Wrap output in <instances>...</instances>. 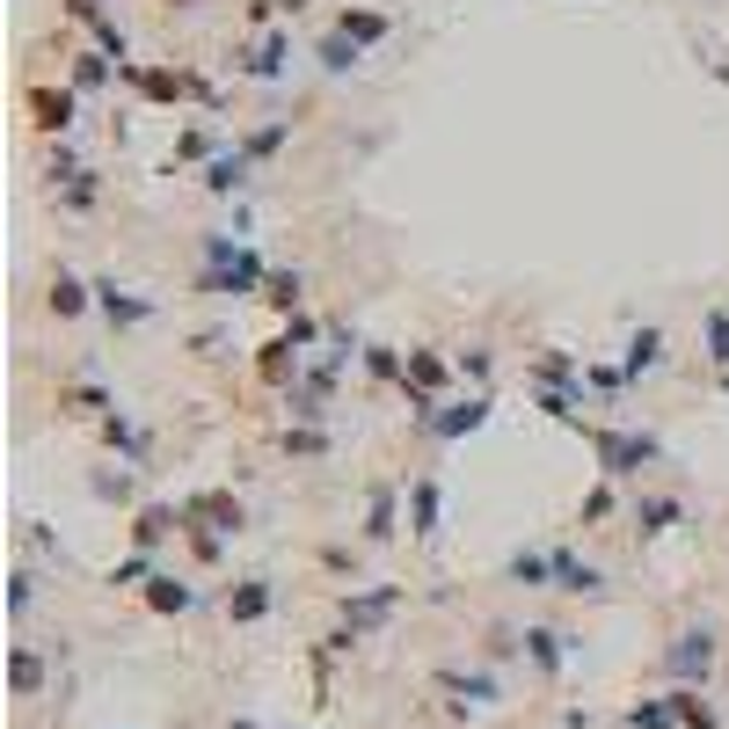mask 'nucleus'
Listing matches in <instances>:
<instances>
[{"instance_id": "obj_1", "label": "nucleus", "mask_w": 729, "mask_h": 729, "mask_svg": "<svg viewBox=\"0 0 729 729\" xmlns=\"http://www.w3.org/2000/svg\"><path fill=\"white\" fill-rule=\"evenodd\" d=\"M577 431L591 437V453H598V467H606V482H634V474H650L656 460H664V445H656L650 431H606V423H583Z\"/></svg>"}, {"instance_id": "obj_2", "label": "nucleus", "mask_w": 729, "mask_h": 729, "mask_svg": "<svg viewBox=\"0 0 729 729\" xmlns=\"http://www.w3.org/2000/svg\"><path fill=\"white\" fill-rule=\"evenodd\" d=\"M234 73H242V81H285V73H292V29H270V37H256V45L234 59Z\"/></svg>"}, {"instance_id": "obj_3", "label": "nucleus", "mask_w": 729, "mask_h": 729, "mask_svg": "<svg viewBox=\"0 0 729 729\" xmlns=\"http://www.w3.org/2000/svg\"><path fill=\"white\" fill-rule=\"evenodd\" d=\"M29 124H37V132H59V139H66L73 132V118H81V88H29Z\"/></svg>"}, {"instance_id": "obj_4", "label": "nucleus", "mask_w": 729, "mask_h": 729, "mask_svg": "<svg viewBox=\"0 0 729 729\" xmlns=\"http://www.w3.org/2000/svg\"><path fill=\"white\" fill-rule=\"evenodd\" d=\"M664 671H671V679H707V671H715V634L707 628H693V634H679V642H671V650H664Z\"/></svg>"}, {"instance_id": "obj_5", "label": "nucleus", "mask_w": 729, "mask_h": 729, "mask_svg": "<svg viewBox=\"0 0 729 729\" xmlns=\"http://www.w3.org/2000/svg\"><path fill=\"white\" fill-rule=\"evenodd\" d=\"M96 307H102V321H110V329H146V321L161 314L153 299H139V292H124L118 277H102V285H96Z\"/></svg>"}, {"instance_id": "obj_6", "label": "nucleus", "mask_w": 729, "mask_h": 729, "mask_svg": "<svg viewBox=\"0 0 729 729\" xmlns=\"http://www.w3.org/2000/svg\"><path fill=\"white\" fill-rule=\"evenodd\" d=\"M248 175H256V161L234 146V153H212V161H205V190H212V197H242Z\"/></svg>"}, {"instance_id": "obj_7", "label": "nucleus", "mask_w": 729, "mask_h": 729, "mask_svg": "<svg viewBox=\"0 0 729 729\" xmlns=\"http://www.w3.org/2000/svg\"><path fill=\"white\" fill-rule=\"evenodd\" d=\"M482 423H489V394H467V401H453V409L431 416V437H445V445H453V437L482 431Z\"/></svg>"}, {"instance_id": "obj_8", "label": "nucleus", "mask_w": 729, "mask_h": 729, "mask_svg": "<svg viewBox=\"0 0 729 729\" xmlns=\"http://www.w3.org/2000/svg\"><path fill=\"white\" fill-rule=\"evenodd\" d=\"M51 205H59V212H96V205H102V175L96 169L59 175V183H51Z\"/></svg>"}, {"instance_id": "obj_9", "label": "nucleus", "mask_w": 729, "mask_h": 729, "mask_svg": "<svg viewBox=\"0 0 729 729\" xmlns=\"http://www.w3.org/2000/svg\"><path fill=\"white\" fill-rule=\"evenodd\" d=\"M45 307H51L59 321H81L88 307H96V285H81L73 270H59V277H51V292H45Z\"/></svg>"}, {"instance_id": "obj_10", "label": "nucleus", "mask_w": 729, "mask_h": 729, "mask_svg": "<svg viewBox=\"0 0 729 729\" xmlns=\"http://www.w3.org/2000/svg\"><path fill=\"white\" fill-rule=\"evenodd\" d=\"M679 518H685V504H679V496H634V533H642V540L671 533Z\"/></svg>"}, {"instance_id": "obj_11", "label": "nucleus", "mask_w": 729, "mask_h": 729, "mask_svg": "<svg viewBox=\"0 0 729 729\" xmlns=\"http://www.w3.org/2000/svg\"><path fill=\"white\" fill-rule=\"evenodd\" d=\"M518 650L533 656V671H547V679H555L561 656H569V634H555V628H526V634H518Z\"/></svg>"}, {"instance_id": "obj_12", "label": "nucleus", "mask_w": 729, "mask_h": 729, "mask_svg": "<svg viewBox=\"0 0 729 729\" xmlns=\"http://www.w3.org/2000/svg\"><path fill=\"white\" fill-rule=\"evenodd\" d=\"M409 533L416 540H437V482H431V474H416V482H409Z\"/></svg>"}, {"instance_id": "obj_13", "label": "nucleus", "mask_w": 729, "mask_h": 729, "mask_svg": "<svg viewBox=\"0 0 729 729\" xmlns=\"http://www.w3.org/2000/svg\"><path fill=\"white\" fill-rule=\"evenodd\" d=\"M270 606H277L270 577H248V583H234V591H226V613H234V620H263Z\"/></svg>"}, {"instance_id": "obj_14", "label": "nucleus", "mask_w": 729, "mask_h": 729, "mask_svg": "<svg viewBox=\"0 0 729 729\" xmlns=\"http://www.w3.org/2000/svg\"><path fill=\"white\" fill-rule=\"evenodd\" d=\"M555 591H577V598H591V591H606V577H598L591 561H577L569 547H555Z\"/></svg>"}, {"instance_id": "obj_15", "label": "nucleus", "mask_w": 729, "mask_h": 729, "mask_svg": "<svg viewBox=\"0 0 729 729\" xmlns=\"http://www.w3.org/2000/svg\"><path fill=\"white\" fill-rule=\"evenodd\" d=\"M656 364H664V329L642 321V329L628 336V380H642V372H656Z\"/></svg>"}, {"instance_id": "obj_16", "label": "nucleus", "mask_w": 729, "mask_h": 729, "mask_svg": "<svg viewBox=\"0 0 729 729\" xmlns=\"http://www.w3.org/2000/svg\"><path fill=\"white\" fill-rule=\"evenodd\" d=\"M169 533H183V510H169V504H146V510H139V526H132V540H139L146 555H153V547H161Z\"/></svg>"}, {"instance_id": "obj_17", "label": "nucleus", "mask_w": 729, "mask_h": 729, "mask_svg": "<svg viewBox=\"0 0 729 729\" xmlns=\"http://www.w3.org/2000/svg\"><path fill=\"white\" fill-rule=\"evenodd\" d=\"M336 29H343V37H358V45H380V37L394 29V15H387V8H343Z\"/></svg>"}, {"instance_id": "obj_18", "label": "nucleus", "mask_w": 729, "mask_h": 729, "mask_svg": "<svg viewBox=\"0 0 729 729\" xmlns=\"http://www.w3.org/2000/svg\"><path fill=\"white\" fill-rule=\"evenodd\" d=\"M510 577L547 591V583H555V547H518V555H510Z\"/></svg>"}, {"instance_id": "obj_19", "label": "nucleus", "mask_w": 729, "mask_h": 729, "mask_svg": "<svg viewBox=\"0 0 729 729\" xmlns=\"http://www.w3.org/2000/svg\"><path fill=\"white\" fill-rule=\"evenodd\" d=\"M701 358L729 372V307H707L701 314Z\"/></svg>"}, {"instance_id": "obj_20", "label": "nucleus", "mask_w": 729, "mask_h": 729, "mask_svg": "<svg viewBox=\"0 0 729 729\" xmlns=\"http://www.w3.org/2000/svg\"><path fill=\"white\" fill-rule=\"evenodd\" d=\"M321 73H358V59H364V45L358 37H343V29H329V37H321Z\"/></svg>"}, {"instance_id": "obj_21", "label": "nucleus", "mask_w": 729, "mask_h": 729, "mask_svg": "<svg viewBox=\"0 0 729 729\" xmlns=\"http://www.w3.org/2000/svg\"><path fill=\"white\" fill-rule=\"evenodd\" d=\"M190 598H197V591L183 577H146V606H153V613H190Z\"/></svg>"}, {"instance_id": "obj_22", "label": "nucleus", "mask_w": 729, "mask_h": 729, "mask_svg": "<svg viewBox=\"0 0 729 729\" xmlns=\"http://www.w3.org/2000/svg\"><path fill=\"white\" fill-rule=\"evenodd\" d=\"M102 437L118 445L124 460H146V431H139V423H132V416H124V409H110V416H102Z\"/></svg>"}, {"instance_id": "obj_23", "label": "nucleus", "mask_w": 729, "mask_h": 729, "mask_svg": "<svg viewBox=\"0 0 729 729\" xmlns=\"http://www.w3.org/2000/svg\"><path fill=\"white\" fill-rule=\"evenodd\" d=\"M102 81H118V59H110V51H73V88L88 96Z\"/></svg>"}, {"instance_id": "obj_24", "label": "nucleus", "mask_w": 729, "mask_h": 729, "mask_svg": "<svg viewBox=\"0 0 729 729\" xmlns=\"http://www.w3.org/2000/svg\"><path fill=\"white\" fill-rule=\"evenodd\" d=\"M285 139H292V118H270V124H256V132L242 139V153H248V161H270Z\"/></svg>"}, {"instance_id": "obj_25", "label": "nucleus", "mask_w": 729, "mask_h": 729, "mask_svg": "<svg viewBox=\"0 0 729 729\" xmlns=\"http://www.w3.org/2000/svg\"><path fill=\"white\" fill-rule=\"evenodd\" d=\"M401 387L437 394V387H445V358H437V350H409V380H401Z\"/></svg>"}, {"instance_id": "obj_26", "label": "nucleus", "mask_w": 729, "mask_h": 729, "mask_svg": "<svg viewBox=\"0 0 729 729\" xmlns=\"http://www.w3.org/2000/svg\"><path fill=\"white\" fill-rule=\"evenodd\" d=\"M263 299L277 307V314H299V299H307V285H299V270H270Z\"/></svg>"}, {"instance_id": "obj_27", "label": "nucleus", "mask_w": 729, "mask_h": 729, "mask_svg": "<svg viewBox=\"0 0 729 729\" xmlns=\"http://www.w3.org/2000/svg\"><path fill=\"white\" fill-rule=\"evenodd\" d=\"M401 606V591H394V583H380V591H358V598H343V613H350V620H380V613H394Z\"/></svg>"}, {"instance_id": "obj_28", "label": "nucleus", "mask_w": 729, "mask_h": 729, "mask_svg": "<svg viewBox=\"0 0 729 729\" xmlns=\"http://www.w3.org/2000/svg\"><path fill=\"white\" fill-rule=\"evenodd\" d=\"M364 372H372V380H409V358H401L394 343H364Z\"/></svg>"}, {"instance_id": "obj_29", "label": "nucleus", "mask_w": 729, "mask_h": 729, "mask_svg": "<svg viewBox=\"0 0 729 729\" xmlns=\"http://www.w3.org/2000/svg\"><path fill=\"white\" fill-rule=\"evenodd\" d=\"M671 707H679V722H685V729H715V707H707L693 685H679V693H671Z\"/></svg>"}, {"instance_id": "obj_30", "label": "nucleus", "mask_w": 729, "mask_h": 729, "mask_svg": "<svg viewBox=\"0 0 729 729\" xmlns=\"http://www.w3.org/2000/svg\"><path fill=\"white\" fill-rule=\"evenodd\" d=\"M364 540H372V547H380V540H394V496H387V489H380V496H372V510H364Z\"/></svg>"}, {"instance_id": "obj_31", "label": "nucleus", "mask_w": 729, "mask_h": 729, "mask_svg": "<svg viewBox=\"0 0 729 729\" xmlns=\"http://www.w3.org/2000/svg\"><path fill=\"white\" fill-rule=\"evenodd\" d=\"M59 409H73V416H110V394H102V387H66V394H59Z\"/></svg>"}, {"instance_id": "obj_32", "label": "nucleus", "mask_w": 729, "mask_h": 729, "mask_svg": "<svg viewBox=\"0 0 729 729\" xmlns=\"http://www.w3.org/2000/svg\"><path fill=\"white\" fill-rule=\"evenodd\" d=\"M628 722H634V729H664V722H679V707H671V701H634Z\"/></svg>"}, {"instance_id": "obj_33", "label": "nucleus", "mask_w": 729, "mask_h": 729, "mask_svg": "<svg viewBox=\"0 0 729 729\" xmlns=\"http://www.w3.org/2000/svg\"><path fill=\"white\" fill-rule=\"evenodd\" d=\"M175 161H212V132H183V139H175Z\"/></svg>"}, {"instance_id": "obj_34", "label": "nucleus", "mask_w": 729, "mask_h": 729, "mask_svg": "<svg viewBox=\"0 0 729 729\" xmlns=\"http://www.w3.org/2000/svg\"><path fill=\"white\" fill-rule=\"evenodd\" d=\"M37 679H45V664H37L29 650H15V685H23V693H37Z\"/></svg>"}, {"instance_id": "obj_35", "label": "nucleus", "mask_w": 729, "mask_h": 729, "mask_svg": "<svg viewBox=\"0 0 729 729\" xmlns=\"http://www.w3.org/2000/svg\"><path fill=\"white\" fill-rule=\"evenodd\" d=\"M606 510H613V489H591V496H583V510H577V518H583V526H598V518H606Z\"/></svg>"}, {"instance_id": "obj_36", "label": "nucleus", "mask_w": 729, "mask_h": 729, "mask_svg": "<svg viewBox=\"0 0 729 729\" xmlns=\"http://www.w3.org/2000/svg\"><path fill=\"white\" fill-rule=\"evenodd\" d=\"M460 372H467V380H474V387H482V380H489V350H482V343H474V350H460Z\"/></svg>"}, {"instance_id": "obj_37", "label": "nucleus", "mask_w": 729, "mask_h": 729, "mask_svg": "<svg viewBox=\"0 0 729 729\" xmlns=\"http://www.w3.org/2000/svg\"><path fill=\"white\" fill-rule=\"evenodd\" d=\"M8 606H15V613H29V606H37V577H29V569L15 577V591H8Z\"/></svg>"}, {"instance_id": "obj_38", "label": "nucleus", "mask_w": 729, "mask_h": 729, "mask_svg": "<svg viewBox=\"0 0 729 729\" xmlns=\"http://www.w3.org/2000/svg\"><path fill=\"white\" fill-rule=\"evenodd\" d=\"M96 496H110V504H124V496H132V474H96Z\"/></svg>"}, {"instance_id": "obj_39", "label": "nucleus", "mask_w": 729, "mask_h": 729, "mask_svg": "<svg viewBox=\"0 0 729 729\" xmlns=\"http://www.w3.org/2000/svg\"><path fill=\"white\" fill-rule=\"evenodd\" d=\"M139 577H153V561H146V547L132 561H124V569H110V583H139Z\"/></svg>"}, {"instance_id": "obj_40", "label": "nucleus", "mask_w": 729, "mask_h": 729, "mask_svg": "<svg viewBox=\"0 0 729 729\" xmlns=\"http://www.w3.org/2000/svg\"><path fill=\"white\" fill-rule=\"evenodd\" d=\"M285 336H292V343H299V350H307V343H314V336H321V329H314V314H292V321H285Z\"/></svg>"}, {"instance_id": "obj_41", "label": "nucleus", "mask_w": 729, "mask_h": 729, "mask_svg": "<svg viewBox=\"0 0 729 729\" xmlns=\"http://www.w3.org/2000/svg\"><path fill=\"white\" fill-rule=\"evenodd\" d=\"M701 73H707V81H722V88H729V51H701Z\"/></svg>"}, {"instance_id": "obj_42", "label": "nucleus", "mask_w": 729, "mask_h": 729, "mask_svg": "<svg viewBox=\"0 0 729 729\" xmlns=\"http://www.w3.org/2000/svg\"><path fill=\"white\" fill-rule=\"evenodd\" d=\"M161 8H197V0H161Z\"/></svg>"}, {"instance_id": "obj_43", "label": "nucleus", "mask_w": 729, "mask_h": 729, "mask_svg": "<svg viewBox=\"0 0 729 729\" xmlns=\"http://www.w3.org/2000/svg\"><path fill=\"white\" fill-rule=\"evenodd\" d=\"M722 394H729V372H722Z\"/></svg>"}, {"instance_id": "obj_44", "label": "nucleus", "mask_w": 729, "mask_h": 729, "mask_svg": "<svg viewBox=\"0 0 729 729\" xmlns=\"http://www.w3.org/2000/svg\"><path fill=\"white\" fill-rule=\"evenodd\" d=\"M234 729H256V722H234Z\"/></svg>"}]
</instances>
